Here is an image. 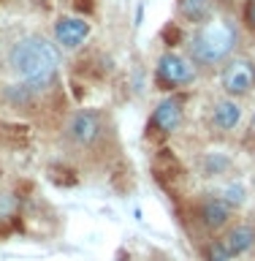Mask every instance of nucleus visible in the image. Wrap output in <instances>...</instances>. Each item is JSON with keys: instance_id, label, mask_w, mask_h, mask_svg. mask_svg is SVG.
Wrapping results in <instances>:
<instances>
[{"instance_id": "nucleus-16", "label": "nucleus", "mask_w": 255, "mask_h": 261, "mask_svg": "<svg viewBox=\"0 0 255 261\" xmlns=\"http://www.w3.org/2000/svg\"><path fill=\"white\" fill-rule=\"evenodd\" d=\"M14 210V196L11 193H0V212Z\"/></svg>"}, {"instance_id": "nucleus-7", "label": "nucleus", "mask_w": 255, "mask_h": 261, "mask_svg": "<svg viewBox=\"0 0 255 261\" xmlns=\"http://www.w3.org/2000/svg\"><path fill=\"white\" fill-rule=\"evenodd\" d=\"M182 117H185L182 98L171 95V98H163V101L158 103V109L152 112L150 122L160 130V134H171V130H177L179 125H182Z\"/></svg>"}, {"instance_id": "nucleus-12", "label": "nucleus", "mask_w": 255, "mask_h": 261, "mask_svg": "<svg viewBox=\"0 0 255 261\" xmlns=\"http://www.w3.org/2000/svg\"><path fill=\"white\" fill-rule=\"evenodd\" d=\"M220 196H223V199H225L228 204H231L234 210H236V207H242V204H244V199H247V193H244V188H242V185H236V182L225 185V188H223V193H220Z\"/></svg>"}, {"instance_id": "nucleus-14", "label": "nucleus", "mask_w": 255, "mask_h": 261, "mask_svg": "<svg viewBox=\"0 0 255 261\" xmlns=\"http://www.w3.org/2000/svg\"><path fill=\"white\" fill-rule=\"evenodd\" d=\"M212 169H215V174L220 169H228V158H223V155H217V158H207V171L212 174Z\"/></svg>"}, {"instance_id": "nucleus-18", "label": "nucleus", "mask_w": 255, "mask_h": 261, "mask_svg": "<svg viewBox=\"0 0 255 261\" xmlns=\"http://www.w3.org/2000/svg\"><path fill=\"white\" fill-rule=\"evenodd\" d=\"M252 128H255V120H252Z\"/></svg>"}, {"instance_id": "nucleus-4", "label": "nucleus", "mask_w": 255, "mask_h": 261, "mask_svg": "<svg viewBox=\"0 0 255 261\" xmlns=\"http://www.w3.org/2000/svg\"><path fill=\"white\" fill-rule=\"evenodd\" d=\"M220 82H223V90L228 95H247L255 87V65L247 57H234L223 68Z\"/></svg>"}, {"instance_id": "nucleus-15", "label": "nucleus", "mask_w": 255, "mask_h": 261, "mask_svg": "<svg viewBox=\"0 0 255 261\" xmlns=\"http://www.w3.org/2000/svg\"><path fill=\"white\" fill-rule=\"evenodd\" d=\"M244 22L255 30V0H247V6H244Z\"/></svg>"}, {"instance_id": "nucleus-17", "label": "nucleus", "mask_w": 255, "mask_h": 261, "mask_svg": "<svg viewBox=\"0 0 255 261\" xmlns=\"http://www.w3.org/2000/svg\"><path fill=\"white\" fill-rule=\"evenodd\" d=\"M141 19H144V6H138L136 8V24H141Z\"/></svg>"}, {"instance_id": "nucleus-3", "label": "nucleus", "mask_w": 255, "mask_h": 261, "mask_svg": "<svg viewBox=\"0 0 255 261\" xmlns=\"http://www.w3.org/2000/svg\"><path fill=\"white\" fill-rule=\"evenodd\" d=\"M158 79H160V85H168V87L193 85L195 82L193 60H187V57L177 55V52H166L158 60Z\"/></svg>"}, {"instance_id": "nucleus-5", "label": "nucleus", "mask_w": 255, "mask_h": 261, "mask_svg": "<svg viewBox=\"0 0 255 261\" xmlns=\"http://www.w3.org/2000/svg\"><path fill=\"white\" fill-rule=\"evenodd\" d=\"M101 130H103L101 114L93 112V109L76 112L68 122V136H71V142H76L79 147H90L98 136H101Z\"/></svg>"}, {"instance_id": "nucleus-2", "label": "nucleus", "mask_w": 255, "mask_h": 261, "mask_svg": "<svg viewBox=\"0 0 255 261\" xmlns=\"http://www.w3.org/2000/svg\"><path fill=\"white\" fill-rule=\"evenodd\" d=\"M236 41H239V33L231 19H223V16L207 19L187 44L190 60L195 65H220L236 49Z\"/></svg>"}, {"instance_id": "nucleus-11", "label": "nucleus", "mask_w": 255, "mask_h": 261, "mask_svg": "<svg viewBox=\"0 0 255 261\" xmlns=\"http://www.w3.org/2000/svg\"><path fill=\"white\" fill-rule=\"evenodd\" d=\"M179 11L190 22H207L212 16V0H179Z\"/></svg>"}, {"instance_id": "nucleus-6", "label": "nucleus", "mask_w": 255, "mask_h": 261, "mask_svg": "<svg viewBox=\"0 0 255 261\" xmlns=\"http://www.w3.org/2000/svg\"><path fill=\"white\" fill-rule=\"evenodd\" d=\"M90 36V22L81 16H60L54 24V38L63 49H79Z\"/></svg>"}, {"instance_id": "nucleus-13", "label": "nucleus", "mask_w": 255, "mask_h": 261, "mask_svg": "<svg viewBox=\"0 0 255 261\" xmlns=\"http://www.w3.org/2000/svg\"><path fill=\"white\" fill-rule=\"evenodd\" d=\"M209 261H231V253L225 250V245L220 240H215L209 245Z\"/></svg>"}, {"instance_id": "nucleus-10", "label": "nucleus", "mask_w": 255, "mask_h": 261, "mask_svg": "<svg viewBox=\"0 0 255 261\" xmlns=\"http://www.w3.org/2000/svg\"><path fill=\"white\" fill-rule=\"evenodd\" d=\"M212 120L220 130H231L239 125L242 120V106L234 101V98H223V101L215 103V112H212Z\"/></svg>"}, {"instance_id": "nucleus-9", "label": "nucleus", "mask_w": 255, "mask_h": 261, "mask_svg": "<svg viewBox=\"0 0 255 261\" xmlns=\"http://www.w3.org/2000/svg\"><path fill=\"white\" fill-rule=\"evenodd\" d=\"M199 215H201V220H204L207 228H223L228 220H231L234 207L223 199V196H209V199L201 201Z\"/></svg>"}, {"instance_id": "nucleus-8", "label": "nucleus", "mask_w": 255, "mask_h": 261, "mask_svg": "<svg viewBox=\"0 0 255 261\" xmlns=\"http://www.w3.org/2000/svg\"><path fill=\"white\" fill-rule=\"evenodd\" d=\"M220 242L225 245V250L231 253V258L244 256L247 250L255 248V226H250V223H236V226H231L223 237H220Z\"/></svg>"}, {"instance_id": "nucleus-1", "label": "nucleus", "mask_w": 255, "mask_h": 261, "mask_svg": "<svg viewBox=\"0 0 255 261\" xmlns=\"http://www.w3.org/2000/svg\"><path fill=\"white\" fill-rule=\"evenodd\" d=\"M8 65L16 73V79L36 93L54 82L57 68H60V52L44 36H24L11 46Z\"/></svg>"}]
</instances>
